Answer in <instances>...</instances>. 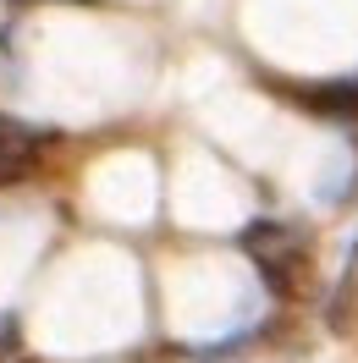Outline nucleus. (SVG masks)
I'll use <instances>...</instances> for the list:
<instances>
[{
	"mask_svg": "<svg viewBox=\"0 0 358 363\" xmlns=\"http://www.w3.org/2000/svg\"><path fill=\"white\" fill-rule=\"evenodd\" d=\"M243 253H254L259 264H270V259H281V253H298L303 242H298V231L281 226V220H254V226H243Z\"/></svg>",
	"mask_w": 358,
	"mask_h": 363,
	"instance_id": "obj_1",
	"label": "nucleus"
},
{
	"mask_svg": "<svg viewBox=\"0 0 358 363\" xmlns=\"http://www.w3.org/2000/svg\"><path fill=\"white\" fill-rule=\"evenodd\" d=\"M292 99L320 116H358V77H347V83H309V89H292Z\"/></svg>",
	"mask_w": 358,
	"mask_h": 363,
	"instance_id": "obj_2",
	"label": "nucleus"
},
{
	"mask_svg": "<svg viewBox=\"0 0 358 363\" xmlns=\"http://www.w3.org/2000/svg\"><path fill=\"white\" fill-rule=\"evenodd\" d=\"M259 270H265V286L276 297H298V292H303V281H309V259H303V248H298V253H281V259L259 264Z\"/></svg>",
	"mask_w": 358,
	"mask_h": 363,
	"instance_id": "obj_3",
	"label": "nucleus"
},
{
	"mask_svg": "<svg viewBox=\"0 0 358 363\" xmlns=\"http://www.w3.org/2000/svg\"><path fill=\"white\" fill-rule=\"evenodd\" d=\"M353 319H358V281L347 275V281L331 292V303H325V325H331L336 336H347V330H353Z\"/></svg>",
	"mask_w": 358,
	"mask_h": 363,
	"instance_id": "obj_4",
	"label": "nucleus"
},
{
	"mask_svg": "<svg viewBox=\"0 0 358 363\" xmlns=\"http://www.w3.org/2000/svg\"><path fill=\"white\" fill-rule=\"evenodd\" d=\"M17 6H23V0H17ZM67 6H94V0H67Z\"/></svg>",
	"mask_w": 358,
	"mask_h": 363,
	"instance_id": "obj_5",
	"label": "nucleus"
},
{
	"mask_svg": "<svg viewBox=\"0 0 358 363\" xmlns=\"http://www.w3.org/2000/svg\"><path fill=\"white\" fill-rule=\"evenodd\" d=\"M353 264H358V242H353Z\"/></svg>",
	"mask_w": 358,
	"mask_h": 363,
	"instance_id": "obj_6",
	"label": "nucleus"
}]
</instances>
